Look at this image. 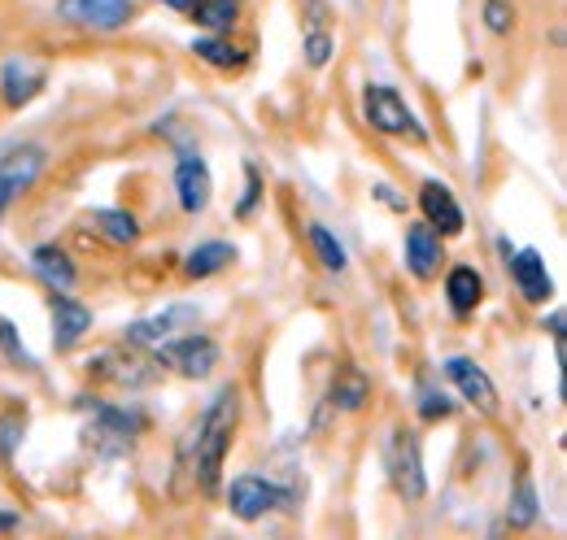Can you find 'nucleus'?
<instances>
[{
    "mask_svg": "<svg viewBox=\"0 0 567 540\" xmlns=\"http://www.w3.org/2000/svg\"><path fill=\"white\" fill-rule=\"evenodd\" d=\"M236 423H240V393L236 388H218V397L206 405L197 432H193V475L202 484V492H210L223 471V458L231 449V436H236Z\"/></svg>",
    "mask_w": 567,
    "mask_h": 540,
    "instance_id": "f257e3e1",
    "label": "nucleus"
},
{
    "mask_svg": "<svg viewBox=\"0 0 567 540\" xmlns=\"http://www.w3.org/2000/svg\"><path fill=\"white\" fill-rule=\"evenodd\" d=\"M367 123L375 127V132H384V135H411V139H420L424 144L427 132L420 127V118H415V110L389 87V83H371L367 87Z\"/></svg>",
    "mask_w": 567,
    "mask_h": 540,
    "instance_id": "f03ea898",
    "label": "nucleus"
},
{
    "mask_svg": "<svg viewBox=\"0 0 567 540\" xmlns=\"http://www.w3.org/2000/svg\"><path fill=\"white\" fill-rule=\"evenodd\" d=\"M384 463H389V479L393 488L406 497V501H420L424 497V463H420V440L415 432H393L389 436V449H384Z\"/></svg>",
    "mask_w": 567,
    "mask_h": 540,
    "instance_id": "7ed1b4c3",
    "label": "nucleus"
},
{
    "mask_svg": "<svg viewBox=\"0 0 567 540\" xmlns=\"http://www.w3.org/2000/svg\"><path fill=\"white\" fill-rule=\"evenodd\" d=\"M288 501H292V497H288L284 488H276L271 479H262V475H236L231 488H227V506H231V515L245 519V523L262 519L267 510L288 506Z\"/></svg>",
    "mask_w": 567,
    "mask_h": 540,
    "instance_id": "20e7f679",
    "label": "nucleus"
},
{
    "mask_svg": "<svg viewBox=\"0 0 567 540\" xmlns=\"http://www.w3.org/2000/svg\"><path fill=\"white\" fill-rule=\"evenodd\" d=\"M157 357L166 366H175L179 375L188 380H206L214 366H218V344L210 336H197V332H184V336L157 344Z\"/></svg>",
    "mask_w": 567,
    "mask_h": 540,
    "instance_id": "39448f33",
    "label": "nucleus"
},
{
    "mask_svg": "<svg viewBox=\"0 0 567 540\" xmlns=\"http://www.w3.org/2000/svg\"><path fill=\"white\" fill-rule=\"evenodd\" d=\"M44 170V148L40 144H22V148H9L0 157V214L18 201Z\"/></svg>",
    "mask_w": 567,
    "mask_h": 540,
    "instance_id": "423d86ee",
    "label": "nucleus"
},
{
    "mask_svg": "<svg viewBox=\"0 0 567 540\" xmlns=\"http://www.w3.org/2000/svg\"><path fill=\"white\" fill-rule=\"evenodd\" d=\"M184 332H197V310H193V305H171V310H162V314H153V319L132 323V328H127V340L141 344V349H157V344L184 336Z\"/></svg>",
    "mask_w": 567,
    "mask_h": 540,
    "instance_id": "0eeeda50",
    "label": "nucleus"
},
{
    "mask_svg": "<svg viewBox=\"0 0 567 540\" xmlns=\"http://www.w3.org/2000/svg\"><path fill=\"white\" fill-rule=\"evenodd\" d=\"M141 414L132 409H114V405H96V423H92V440L105 449V454H123L136 436H141Z\"/></svg>",
    "mask_w": 567,
    "mask_h": 540,
    "instance_id": "6e6552de",
    "label": "nucleus"
},
{
    "mask_svg": "<svg viewBox=\"0 0 567 540\" xmlns=\"http://www.w3.org/2000/svg\"><path fill=\"white\" fill-rule=\"evenodd\" d=\"M62 13L92 31H118L132 22V0H62Z\"/></svg>",
    "mask_w": 567,
    "mask_h": 540,
    "instance_id": "1a4fd4ad",
    "label": "nucleus"
},
{
    "mask_svg": "<svg viewBox=\"0 0 567 540\" xmlns=\"http://www.w3.org/2000/svg\"><path fill=\"white\" fill-rule=\"evenodd\" d=\"M445 375H450V384L467 397V402L476 405L481 414H494L497 409V388H494V380L472 362V357H450L445 362Z\"/></svg>",
    "mask_w": 567,
    "mask_h": 540,
    "instance_id": "9d476101",
    "label": "nucleus"
},
{
    "mask_svg": "<svg viewBox=\"0 0 567 540\" xmlns=\"http://www.w3.org/2000/svg\"><path fill=\"white\" fill-rule=\"evenodd\" d=\"M175 193H179V205L188 209V214H202L206 205H210V166L197 157V153H184L179 157V166H175Z\"/></svg>",
    "mask_w": 567,
    "mask_h": 540,
    "instance_id": "9b49d317",
    "label": "nucleus"
},
{
    "mask_svg": "<svg viewBox=\"0 0 567 540\" xmlns=\"http://www.w3.org/2000/svg\"><path fill=\"white\" fill-rule=\"evenodd\" d=\"M420 209H424L432 231H441V236H458V231H463V209H458L454 193H450L445 184L427 179L424 188H420Z\"/></svg>",
    "mask_w": 567,
    "mask_h": 540,
    "instance_id": "f8f14e48",
    "label": "nucleus"
},
{
    "mask_svg": "<svg viewBox=\"0 0 567 540\" xmlns=\"http://www.w3.org/2000/svg\"><path fill=\"white\" fill-rule=\"evenodd\" d=\"M87 332H92V310L79 305L66 292H53V344L66 353V349H74Z\"/></svg>",
    "mask_w": 567,
    "mask_h": 540,
    "instance_id": "ddd939ff",
    "label": "nucleus"
},
{
    "mask_svg": "<svg viewBox=\"0 0 567 540\" xmlns=\"http://www.w3.org/2000/svg\"><path fill=\"white\" fill-rule=\"evenodd\" d=\"M441 262H445V253H441V236L420 222V227H411L406 231V267L415 279H436L441 274Z\"/></svg>",
    "mask_w": 567,
    "mask_h": 540,
    "instance_id": "4468645a",
    "label": "nucleus"
},
{
    "mask_svg": "<svg viewBox=\"0 0 567 540\" xmlns=\"http://www.w3.org/2000/svg\"><path fill=\"white\" fill-rule=\"evenodd\" d=\"M511 274H515V283H519V297H524V301H533V305L550 301L555 283H550V274H546V262H542V253H533V249H524V253H511Z\"/></svg>",
    "mask_w": 567,
    "mask_h": 540,
    "instance_id": "2eb2a0df",
    "label": "nucleus"
},
{
    "mask_svg": "<svg viewBox=\"0 0 567 540\" xmlns=\"http://www.w3.org/2000/svg\"><path fill=\"white\" fill-rule=\"evenodd\" d=\"M0 87H4V101L18 110V105H27L44 87V70L31 66V62H9L4 74H0Z\"/></svg>",
    "mask_w": 567,
    "mask_h": 540,
    "instance_id": "dca6fc26",
    "label": "nucleus"
},
{
    "mask_svg": "<svg viewBox=\"0 0 567 540\" xmlns=\"http://www.w3.org/2000/svg\"><path fill=\"white\" fill-rule=\"evenodd\" d=\"M31 267H35V274L53 288V292H71L74 288V267L71 258L58 249V245H40L35 253H31Z\"/></svg>",
    "mask_w": 567,
    "mask_h": 540,
    "instance_id": "f3484780",
    "label": "nucleus"
},
{
    "mask_svg": "<svg viewBox=\"0 0 567 540\" xmlns=\"http://www.w3.org/2000/svg\"><path fill=\"white\" fill-rule=\"evenodd\" d=\"M445 297H450L454 314H472L481 305V297H485V279L472 267H454L450 279H445Z\"/></svg>",
    "mask_w": 567,
    "mask_h": 540,
    "instance_id": "a211bd4d",
    "label": "nucleus"
},
{
    "mask_svg": "<svg viewBox=\"0 0 567 540\" xmlns=\"http://www.w3.org/2000/svg\"><path fill=\"white\" fill-rule=\"evenodd\" d=\"M227 262H236V249H231V245H223V240H210V245H202V249H193V253H188L184 274H188V279H210V274H218Z\"/></svg>",
    "mask_w": 567,
    "mask_h": 540,
    "instance_id": "6ab92c4d",
    "label": "nucleus"
},
{
    "mask_svg": "<svg viewBox=\"0 0 567 540\" xmlns=\"http://www.w3.org/2000/svg\"><path fill=\"white\" fill-rule=\"evenodd\" d=\"M87 222H92L110 245H136V236H141V227H136V218H132L127 209H96Z\"/></svg>",
    "mask_w": 567,
    "mask_h": 540,
    "instance_id": "aec40b11",
    "label": "nucleus"
},
{
    "mask_svg": "<svg viewBox=\"0 0 567 540\" xmlns=\"http://www.w3.org/2000/svg\"><path fill=\"white\" fill-rule=\"evenodd\" d=\"M188 13H193V22H202L210 31H231L236 13H240V0H197Z\"/></svg>",
    "mask_w": 567,
    "mask_h": 540,
    "instance_id": "412c9836",
    "label": "nucleus"
},
{
    "mask_svg": "<svg viewBox=\"0 0 567 540\" xmlns=\"http://www.w3.org/2000/svg\"><path fill=\"white\" fill-rule=\"evenodd\" d=\"M506 523H511V528H533V523H537V488H533V479H528V475H519V484H515V497H511Z\"/></svg>",
    "mask_w": 567,
    "mask_h": 540,
    "instance_id": "4be33fe9",
    "label": "nucleus"
},
{
    "mask_svg": "<svg viewBox=\"0 0 567 540\" xmlns=\"http://www.w3.org/2000/svg\"><path fill=\"white\" fill-rule=\"evenodd\" d=\"M310 245H315V253H319V262H323V270H346V249H341V240L323 227V222H315L310 227Z\"/></svg>",
    "mask_w": 567,
    "mask_h": 540,
    "instance_id": "5701e85b",
    "label": "nucleus"
},
{
    "mask_svg": "<svg viewBox=\"0 0 567 540\" xmlns=\"http://www.w3.org/2000/svg\"><path fill=\"white\" fill-rule=\"evenodd\" d=\"M193 53H197L202 62H210V66H218V70L245 66V53H240V49H231L227 40H197V44H193Z\"/></svg>",
    "mask_w": 567,
    "mask_h": 540,
    "instance_id": "b1692460",
    "label": "nucleus"
},
{
    "mask_svg": "<svg viewBox=\"0 0 567 540\" xmlns=\"http://www.w3.org/2000/svg\"><path fill=\"white\" fill-rule=\"evenodd\" d=\"M332 402L341 405V409H358V405L367 402V380L358 371H341V380L332 384Z\"/></svg>",
    "mask_w": 567,
    "mask_h": 540,
    "instance_id": "393cba45",
    "label": "nucleus"
},
{
    "mask_svg": "<svg viewBox=\"0 0 567 540\" xmlns=\"http://www.w3.org/2000/svg\"><path fill=\"white\" fill-rule=\"evenodd\" d=\"M511 22H515V9H511L506 0H489V4H485V27H489L494 35H506Z\"/></svg>",
    "mask_w": 567,
    "mask_h": 540,
    "instance_id": "a878e982",
    "label": "nucleus"
},
{
    "mask_svg": "<svg viewBox=\"0 0 567 540\" xmlns=\"http://www.w3.org/2000/svg\"><path fill=\"white\" fill-rule=\"evenodd\" d=\"M420 414H424L427 423H436V418H450V414H454V402H450L445 393H436V388H424V402H420Z\"/></svg>",
    "mask_w": 567,
    "mask_h": 540,
    "instance_id": "bb28decb",
    "label": "nucleus"
},
{
    "mask_svg": "<svg viewBox=\"0 0 567 540\" xmlns=\"http://www.w3.org/2000/svg\"><path fill=\"white\" fill-rule=\"evenodd\" d=\"M328 58H332V35L310 31V35H306V62H310V66H328Z\"/></svg>",
    "mask_w": 567,
    "mask_h": 540,
    "instance_id": "cd10ccee",
    "label": "nucleus"
},
{
    "mask_svg": "<svg viewBox=\"0 0 567 540\" xmlns=\"http://www.w3.org/2000/svg\"><path fill=\"white\" fill-rule=\"evenodd\" d=\"M0 349H4V353H9L18 366H35V357H31V353L18 344V336H13V328H9V323H0Z\"/></svg>",
    "mask_w": 567,
    "mask_h": 540,
    "instance_id": "c85d7f7f",
    "label": "nucleus"
},
{
    "mask_svg": "<svg viewBox=\"0 0 567 540\" xmlns=\"http://www.w3.org/2000/svg\"><path fill=\"white\" fill-rule=\"evenodd\" d=\"M258 193H262V179H258V170H254V166H245V201H240V209H236L240 218H245V214L254 209V201H258Z\"/></svg>",
    "mask_w": 567,
    "mask_h": 540,
    "instance_id": "c756f323",
    "label": "nucleus"
},
{
    "mask_svg": "<svg viewBox=\"0 0 567 540\" xmlns=\"http://www.w3.org/2000/svg\"><path fill=\"white\" fill-rule=\"evenodd\" d=\"M375 193H380V201H384V205H393V209H402V201H398V197H393V188H389V184H380V188H375Z\"/></svg>",
    "mask_w": 567,
    "mask_h": 540,
    "instance_id": "7c9ffc66",
    "label": "nucleus"
},
{
    "mask_svg": "<svg viewBox=\"0 0 567 540\" xmlns=\"http://www.w3.org/2000/svg\"><path fill=\"white\" fill-rule=\"evenodd\" d=\"M13 528H18V515H4L0 510V532H13Z\"/></svg>",
    "mask_w": 567,
    "mask_h": 540,
    "instance_id": "2f4dec72",
    "label": "nucleus"
},
{
    "mask_svg": "<svg viewBox=\"0 0 567 540\" xmlns=\"http://www.w3.org/2000/svg\"><path fill=\"white\" fill-rule=\"evenodd\" d=\"M162 4H171V9H179V13H188L197 0H162Z\"/></svg>",
    "mask_w": 567,
    "mask_h": 540,
    "instance_id": "473e14b6",
    "label": "nucleus"
}]
</instances>
